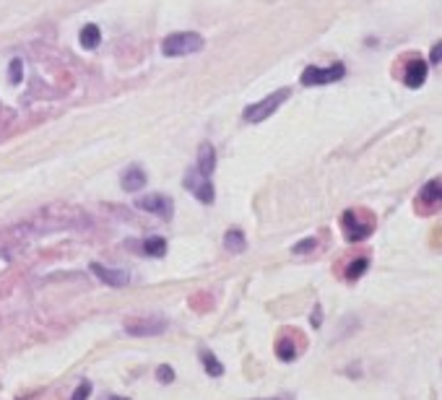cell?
<instances>
[{
	"instance_id": "cell-1",
	"label": "cell",
	"mask_w": 442,
	"mask_h": 400,
	"mask_svg": "<svg viewBox=\"0 0 442 400\" xmlns=\"http://www.w3.org/2000/svg\"><path fill=\"white\" fill-rule=\"evenodd\" d=\"M374 229H377V216L367 208H349V211L341 213L343 239L351 242V244L370 239L374 234Z\"/></svg>"
},
{
	"instance_id": "cell-2",
	"label": "cell",
	"mask_w": 442,
	"mask_h": 400,
	"mask_svg": "<svg viewBox=\"0 0 442 400\" xmlns=\"http://www.w3.org/2000/svg\"><path fill=\"white\" fill-rule=\"evenodd\" d=\"M429 65L424 58H419L416 53H406L404 58H398L396 63V76L401 78L404 86L409 89H421L424 81H427Z\"/></svg>"
},
{
	"instance_id": "cell-3",
	"label": "cell",
	"mask_w": 442,
	"mask_h": 400,
	"mask_svg": "<svg viewBox=\"0 0 442 400\" xmlns=\"http://www.w3.org/2000/svg\"><path fill=\"white\" fill-rule=\"evenodd\" d=\"M206 47L203 37L195 31H175L161 42V53L167 58H185V55H195Z\"/></svg>"
},
{
	"instance_id": "cell-4",
	"label": "cell",
	"mask_w": 442,
	"mask_h": 400,
	"mask_svg": "<svg viewBox=\"0 0 442 400\" xmlns=\"http://www.w3.org/2000/svg\"><path fill=\"white\" fill-rule=\"evenodd\" d=\"M442 211V177L429 180L427 185H421V190L414 198V213L421 219L437 216Z\"/></svg>"
},
{
	"instance_id": "cell-5",
	"label": "cell",
	"mask_w": 442,
	"mask_h": 400,
	"mask_svg": "<svg viewBox=\"0 0 442 400\" xmlns=\"http://www.w3.org/2000/svg\"><path fill=\"white\" fill-rule=\"evenodd\" d=\"M289 94H291L289 89H279V91H274V94H268L266 99L255 102V104L244 107V112H242L244 122H263V120H268V117H274V112L289 99Z\"/></svg>"
},
{
	"instance_id": "cell-6",
	"label": "cell",
	"mask_w": 442,
	"mask_h": 400,
	"mask_svg": "<svg viewBox=\"0 0 442 400\" xmlns=\"http://www.w3.org/2000/svg\"><path fill=\"white\" fill-rule=\"evenodd\" d=\"M346 76V65L343 63H333V65H328V68H315V65H310V68L302 70V86H328V83H335L341 81V78Z\"/></svg>"
},
{
	"instance_id": "cell-7",
	"label": "cell",
	"mask_w": 442,
	"mask_h": 400,
	"mask_svg": "<svg viewBox=\"0 0 442 400\" xmlns=\"http://www.w3.org/2000/svg\"><path fill=\"white\" fill-rule=\"evenodd\" d=\"M183 185H185V190H188V193H193V195L198 198V200L203 205H211V203H214L216 190H214V185H211V177L200 174L198 169H190V172L185 174Z\"/></svg>"
},
{
	"instance_id": "cell-8",
	"label": "cell",
	"mask_w": 442,
	"mask_h": 400,
	"mask_svg": "<svg viewBox=\"0 0 442 400\" xmlns=\"http://www.w3.org/2000/svg\"><path fill=\"white\" fill-rule=\"evenodd\" d=\"M136 208L146 213H156V216H161L164 221H172V216H175V203H172V198L161 195V193L141 195L136 200Z\"/></svg>"
},
{
	"instance_id": "cell-9",
	"label": "cell",
	"mask_w": 442,
	"mask_h": 400,
	"mask_svg": "<svg viewBox=\"0 0 442 400\" xmlns=\"http://www.w3.org/2000/svg\"><path fill=\"white\" fill-rule=\"evenodd\" d=\"M167 330V320L161 318H133L125 323V333L128 335H136V338H151V335H161Z\"/></svg>"
},
{
	"instance_id": "cell-10",
	"label": "cell",
	"mask_w": 442,
	"mask_h": 400,
	"mask_svg": "<svg viewBox=\"0 0 442 400\" xmlns=\"http://www.w3.org/2000/svg\"><path fill=\"white\" fill-rule=\"evenodd\" d=\"M367 271H370V255L359 252V255H351V257H346V260H341L338 276H341L346 283H354V281L362 279Z\"/></svg>"
},
{
	"instance_id": "cell-11",
	"label": "cell",
	"mask_w": 442,
	"mask_h": 400,
	"mask_svg": "<svg viewBox=\"0 0 442 400\" xmlns=\"http://www.w3.org/2000/svg\"><path fill=\"white\" fill-rule=\"evenodd\" d=\"M92 273L102 281V283H107V286H112V288H122V286H128L130 283V276L125 271L104 268L102 263H92Z\"/></svg>"
},
{
	"instance_id": "cell-12",
	"label": "cell",
	"mask_w": 442,
	"mask_h": 400,
	"mask_svg": "<svg viewBox=\"0 0 442 400\" xmlns=\"http://www.w3.org/2000/svg\"><path fill=\"white\" fill-rule=\"evenodd\" d=\"M195 169H198L200 174H206V177H211L216 169V148L208 141H203V144L198 146V164H195Z\"/></svg>"
},
{
	"instance_id": "cell-13",
	"label": "cell",
	"mask_w": 442,
	"mask_h": 400,
	"mask_svg": "<svg viewBox=\"0 0 442 400\" xmlns=\"http://www.w3.org/2000/svg\"><path fill=\"white\" fill-rule=\"evenodd\" d=\"M122 190L125 193H138V190L146 188V172L141 166H128L125 172H122Z\"/></svg>"
},
{
	"instance_id": "cell-14",
	"label": "cell",
	"mask_w": 442,
	"mask_h": 400,
	"mask_svg": "<svg viewBox=\"0 0 442 400\" xmlns=\"http://www.w3.org/2000/svg\"><path fill=\"white\" fill-rule=\"evenodd\" d=\"M276 356H279V362H294L299 356V343L291 335H281L276 340Z\"/></svg>"
},
{
	"instance_id": "cell-15",
	"label": "cell",
	"mask_w": 442,
	"mask_h": 400,
	"mask_svg": "<svg viewBox=\"0 0 442 400\" xmlns=\"http://www.w3.org/2000/svg\"><path fill=\"white\" fill-rule=\"evenodd\" d=\"M200 364H203V369H206L208 377H221V374H224V364H221L208 348H200Z\"/></svg>"
},
{
	"instance_id": "cell-16",
	"label": "cell",
	"mask_w": 442,
	"mask_h": 400,
	"mask_svg": "<svg viewBox=\"0 0 442 400\" xmlns=\"http://www.w3.org/2000/svg\"><path fill=\"white\" fill-rule=\"evenodd\" d=\"M224 247L229 252H244L247 249V239H244L242 229H229L227 234H224Z\"/></svg>"
},
{
	"instance_id": "cell-17",
	"label": "cell",
	"mask_w": 442,
	"mask_h": 400,
	"mask_svg": "<svg viewBox=\"0 0 442 400\" xmlns=\"http://www.w3.org/2000/svg\"><path fill=\"white\" fill-rule=\"evenodd\" d=\"M102 42V31L97 23H86L84 29H81V47L84 50H97Z\"/></svg>"
},
{
	"instance_id": "cell-18",
	"label": "cell",
	"mask_w": 442,
	"mask_h": 400,
	"mask_svg": "<svg viewBox=\"0 0 442 400\" xmlns=\"http://www.w3.org/2000/svg\"><path fill=\"white\" fill-rule=\"evenodd\" d=\"M144 255L149 257H164L167 255V239L164 237H149V239H144Z\"/></svg>"
},
{
	"instance_id": "cell-19",
	"label": "cell",
	"mask_w": 442,
	"mask_h": 400,
	"mask_svg": "<svg viewBox=\"0 0 442 400\" xmlns=\"http://www.w3.org/2000/svg\"><path fill=\"white\" fill-rule=\"evenodd\" d=\"M313 249H318V239L310 237V239H302L299 244H294L291 252H294V255H307V252H313Z\"/></svg>"
},
{
	"instance_id": "cell-20",
	"label": "cell",
	"mask_w": 442,
	"mask_h": 400,
	"mask_svg": "<svg viewBox=\"0 0 442 400\" xmlns=\"http://www.w3.org/2000/svg\"><path fill=\"white\" fill-rule=\"evenodd\" d=\"M92 398V382L89 379H84L81 385L73 390V395H70V400H89Z\"/></svg>"
},
{
	"instance_id": "cell-21",
	"label": "cell",
	"mask_w": 442,
	"mask_h": 400,
	"mask_svg": "<svg viewBox=\"0 0 442 400\" xmlns=\"http://www.w3.org/2000/svg\"><path fill=\"white\" fill-rule=\"evenodd\" d=\"M156 379H159L161 385H169V382H175V369H172L169 364H161L159 369H156Z\"/></svg>"
},
{
	"instance_id": "cell-22",
	"label": "cell",
	"mask_w": 442,
	"mask_h": 400,
	"mask_svg": "<svg viewBox=\"0 0 442 400\" xmlns=\"http://www.w3.org/2000/svg\"><path fill=\"white\" fill-rule=\"evenodd\" d=\"M21 68L23 63L16 58L14 63H11V68H8V76H11V83H21Z\"/></svg>"
},
{
	"instance_id": "cell-23",
	"label": "cell",
	"mask_w": 442,
	"mask_h": 400,
	"mask_svg": "<svg viewBox=\"0 0 442 400\" xmlns=\"http://www.w3.org/2000/svg\"><path fill=\"white\" fill-rule=\"evenodd\" d=\"M429 63H432V65H440L442 63V39L437 42L435 47H432V53H429Z\"/></svg>"
},
{
	"instance_id": "cell-24",
	"label": "cell",
	"mask_w": 442,
	"mask_h": 400,
	"mask_svg": "<svg viewBox=\"0 0 442 400\" xmlns=\"http://www.w3.org/2000/svg\"><path fill=\"white\" fill-rule=\"evenodd\" d=\"M320 320H323V312H320V304L315 307V312H313V325L315 328H320Z\"/></svg>"
},
{
	"instance_id": "cell-25",
	"label": "cell",
	"mask_w": 442,
	"mask_h": 400,
	"mask_svg": "<svg viewBox=\"0 0 442 400\" xmlns=\"http://www.w3.org/2000/svg\"><path fill=\"white\" fill-rule=\"evenodd\" d=\"M107 400H130V398H120V395H112V398H107Z\"/></svg>"
},
{
	"instance_id": "cell-26",
	"label": "cell",
	"mask_w": 442,
	"mask_h": 400,
	"mask_svg": "<svg viewBox=\"0 0 442 400\" xmlns=\"http://www.w3.org/2000/svg\"><path fill=\"white\" fill-rule=\"evenodd\" d=\"M260 400H279V398H260Z\"/></svg>"
}]
</instances>
